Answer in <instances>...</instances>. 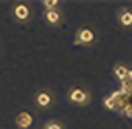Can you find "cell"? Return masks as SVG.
I'll list each match as a JSON object with an SVG mask.
<instances>
[{"label":"cell","mask_w":132,"mask_h":129,"mask_svg":"<svg viewBox=\"0 0 132 129\" xmlns=\"http://www.w3.org/2000/svg\"><path fill=\"white\" fill-rule=\"evenodd\" d=\"M124 81H132V70L127 69V73H126V79Z\"/></svg>","instance_id":"obj_12"},{"label":"cell","mask_w":132,"mask_h":129,"mask_svg":"<svg viewBox=\"0 0 132 129\" xmlns=\"http://www.w3.org/2000/svg\"><path fill=\"white\" fill-rule=\"evenodd\" d=\"M44 5H45V6L48 8V11H50V10H53V8L57 5V2H56V0H45Z\"/></svg>","instance_id":"obj_9"},{"label":"cell","mask_w":132,"mask_h":129,"mask_svg":"<svg viewBox=\"0 0 132 129\" xmlns=\"http://www.w3.org/2000/svg\"><path fill=\"white\" fill-rule=\"evenodd\" d=\"M120 22H121L124 27H130V25H132V13L123 11V14L120 16Z\"/></svg>","instance_id":"obj_5"},{"label":"cell","mask_w":132,"mask_h":129,"mask_svg":"<svg viewBox=\"0 0 132 129\" xmlns=\"http://www.w3.org/2000/svg\"><path fill=\"white\" fill-rule=\"evenodd\" d=\"M37 104L42 106V107L48 106V104H50V95H48V93H39V95H37Z\"/></svg>","instance_id":"obj_7"},{"label":"cell","mask_w":132,"mask_h":129,"mask_svg":"<svg viewBox=\"0 0 132 129\" xmlns=\"http://www.w3.org/2000/svg\"><path fill=\"white\" fill-rule=\"evenodd\" d=\"M123 114L126 115V117H129V118H132V104H129L124 110H123Z\"/></svg>","instance_id":"obj_10"},{"label":"cell","mask_w":132,"mask_h":129,"mask_svg":"<svg viewBox=\"0 0 132 129\" xmlns=\"http://www.w3.org/2000/svg\"><path fill=\"white\" fill-rule=\"evenodd\" d=\"M113 72H115V76H117L121 83L126 79V73H127V69H126V67L118 66V67H115V70H113Z\"/></svg>","instance_id":"obj_6"},{"label":"cell","mask_w":132,"mask_h":129,"mask_svg":"<svg viewBox=\"0 0 132 129\" xmlns=\"http://www.w3.org/2000/svg\"><path fill=\"white\" fill-rule=\"evenodd\" d=\"M70 100H72L73 103H84V101L87 100V95H86V92L81 90V89H73L72 93H70Z\"/></svg>","instance_id":"obj_3"},{"label":"cell","mask_w":132,"mask_h":129,"mask_svg":"<svg viewBox=\"0 0 132 129\" xmlns=\"http://www.w3.org/2000/svg\"><path fill=\"white\" fill-rule=\"evenodd\" d=\"M14 14H16V17H17L19 20H25V19L30 16V10H28V6H25V5H17L16 10H14Z\"/></svg>","instance_id":"obj_4"},{"label":"cell","mask_w":132,"mask_h":129,"mask_svg":"<svg viewBox=\"0 0 132 129\" xmlns=\"http://www.w3.org/2000/svg\"><path fill=\"white\" fill-rule=\"evenodd\" d=\"M47 129H61V126H59L57 123H50V124L47 126Z\"/></svg>","instance_id":"obj_11"},{"label":"cell","mask_w":132,"mask_h":129,"mask_svg":"<svg viewBox=\"0 0 132 129\" xmlns=\"http://www.w3.org/2000/svg\"><path fill=\"white\" fill-rule=\"evenodd\" d=\"M47 20H48L50 23H56V22L59 20V14H57L54 10H50V11H47Z\"/></svg>","instance_id":"obj_8"},{"label":"cell","mask_w":132,"mask_h":129,"mask_svg":"<svg viewBox=\"0 0 132 129\" xmlns=\"http://www.w3.org/2000/svg\"><path fill=\"white\" fill-rule=\"evenodd\" d=\"M16 123H17L19 127L27 129V127H30V126L33 124V117H31L28 112H20V114L17 115V118H16Z\"/></svg>","instance_id":"obj_1"},{"label":"cell","mask_w":132,"mask_h":129,"mask_svg":"<svg viewBox=\"0 0 132 129\" xmlns=\"http://www.w3.org/2000/svg\"><path fill=\"white\" fill-rule=\"evenodd\" d=\"M93 31L92 30H89V28H82V30H79V33H78V39H76V44H90V42H93Z\"/></svg>","instance_id":"obj_2"}]
</instances>
